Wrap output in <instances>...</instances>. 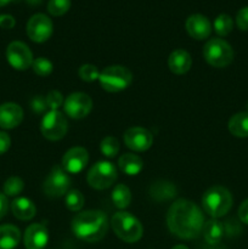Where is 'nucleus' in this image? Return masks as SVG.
<instances>
[{
	"mask_svg": "<svg viewBox=\"0 0 248 249\" xmlns=\"http://www.w3.org/2000/svg\"><path fill=\"white\" fill-rule=\"evenodd\" d=\"M204 216L199 207L189 199H177L167 213V225L170 232L181 240H192L202 233Z\"/></svg>",
	"mask_w": 248,
	"mask_h": 249,
	"instance_id": "nucleus-1",
	"label": "nucleus"
},
{
	"mask_svg": "<svg viewBox=\"0 0 248 249\" xmlns=\"http://www.w3.org/2000/svg\"><path fill=\"white\" fill-rule=\"evenodd\" d=\"M72 231L84 242H99L108 231V219L101 211L82 212L73 218Z\"/></svg>",
	"mask_w": 248,
	"mask_h": 249,
	"instance_id": "nucleus-2",
	"label": "nucleus"
},
{
	"mask_svg": "<svg viewBox=\"0 0 248 249\" xmlns=\"http://www.w3.org/2000/svg\"><path fill=\"white\" fill-rule=\"evenodd\" d=\"M203 211L213 219L226 215L232 207V196L224 186H213L202 196Z\"/></svg>",
	"mask_w": 248,
	"mask_h": 249,
	"instance_id": "nucleus-3",
	"label": "nucleus"
},
{
	"mask_svg": "<svg viewBox=\"0 0 248 249\" xmlns=\"http://www.w3.org/2000/svg\"><path fill=\"white\" fill-rule=\"evenodd\" d=\"M114 233L126 243H135L141 240L143 228L140 221L128 212H118L111 219Z\"/></svg>",
	"mask_w": 248,
	"mask_h": 249,
	"instance_id": "nucleus-4",
	"label": "nucleus"
},
{
	"mask_svg": "<svg viewBox=\"0 0 248 249\" xmlns=\"http://www.w3.org/2000/svg\"><path fill=\"white\" fill-rule=\"evenodd\" d=\"M100 85L108 92H119L125 90L133 82V74L124 66L114 65L105 68L99 77Z\"/></svg>",
	"mask_w": 248,
	"mask_h": 249,
	"instance_id": "nucleus-5",
	"label": "nucleus"
},
{
	"mask_svg": "<svg viewBox=\"0 0 248 249\" xmlns=\"http://www.w3.org/2000/svg\"><path fill=\"white\" fill-rule=\"evenodd\" d=\"M203 56L207 63L215 68H224L233 60V50L230 44L224 39L214 38L206 43Z\"/></svg>",
	"mask_w": 248,
	"mask_h": 249,
	"instance_id": "nucleus-6",
	"label": "nucleus"
},
{
	"mask_svg": "<svg viewBox=\"0 0 248 249\" xmlns=\"http://www.w3.org/2000/svg\"><path fill=\"white\" fill-rule=\"evenodd\" d=\"M88 184L95 190H106L117 180V169L111 162L100 160L92 165L87 175Z\"/></svg>",
	"mask_w": 248,
	"mask_h": 249,
	"instance_id": "nucleus-7",
	"label": "nucleus"
},
{
	"mask_svg": "<svg viewBox=\"0 0 248 249\" xmlns=\"http://www.w3.org/2000/svg\"><path fill=\"white\" fill-rule=\"evenodd\" d=\"M67 119L58 109H50L41 119V134L50 141L61 140L67 134Z\"/></svg>",
	"mask_w": 248,
	"mask_h": 249,
	"instance_id": "nucleus-8",
	"label": "nucleus"
},
{
	"mask_svg": "<svg viewBox=\"0 0 248 249\" xmlns=\"http://www.w3.org/2000/svg\"><path fill=\"white\" fill-rule=\"evenodd\" d=\"M70 186L71 178L68 173L63 168L56 165L53 168L50 174L46 177L43 184V191L48 197L57 198V197H62L63 195H67Z\"/></svg>",
	"mask_w": 248,
	"mask_h": 249,
	"instance_id": "nucleus-9",
	"label": "nucleus"
},
{
	"mask_svg": "<svg viewBox=\"0 0 248 249\" xmlns=\"http://www.w3.org/2000/svg\"><path fill=\"white\" fill-rule=\"evenodd\" d=\"M92 108V100L84 92H72L66 97L63 109L66 114L73 119L85 118Z\"/></svg>",
	"mask_w": 248,
	"mask_h": 249,
	"instance_id": "nucleus-10",
	"label": "nucleus"
},
{
	"mask_svg": "<svg viewBox=\"0 0 248 249\" xmlns=\"http://www.w3.org/2000/svg\"><path fill=\"white\" fill-rule=\"evenodd\" d=\"M6 58L10 66L17 71H26L32 67L33 63V53L28 45L22 41H12L6 49Z\"/></svg>",
	"mask_w": 248,
	"mask_h": 249,
	"instance_id": "nucleus-11",
	"label": "nucleus"
},
{
	"mask_svg": "<svg viewBox=\"0 0 248 249\" xmlns=\"http://www.w3.org/2000/svg\"><path fill=\"white\" fill-rule=\"evenodd\" d=\"M27 36L34 43H44L51 36L53 26L51 19L44 14H35L27 23Z\"/></svg>",
	"mask_w": 248,
	"mask_h": 249,
	"instance_id": "nucleus-12",
	"label": "nucleus"
},
{
	"mask_svg": "<svg viewBox=\"0 0 248 249\" xmlns=\"http://www.w3.org/2000/svg\"><path fill=\"white\" fill-rule=\"evenodd\" d=\"M124 142L126 147L136 152L148 150L153 143V136L147 129L141 126H133L124 133Z\"/></svg>",
	"mask_w": 248,
	"mask_h": 249,
	"instance_id": "nucleus-13",
	"label": "nucleus"
},
{
	"mask_svg": "<svg viewBox=\"0 0 248 249\" xmlns=\"http://www.w3.org/2000/svg\"><path fill=\"white\" fill-rule=\"evenodd\" d=\"M89 162V153L83 147H72L63 155L62 168L68 174H78L83 172Z\"/></svg>",
	"mask_w": 248,
	"mask_h": 249,
	"instance_id": "nucleus-14",
	"label": "nucleus"
},
{
	"mask_svg": "<svg viewBox=\"0 0 248 249\" xmlns=\"http://www.w3.org/2000/svg\"><path fill=\"white\" fill-rule=\"evenodd\" d=\"M48 241V229L41 224H32L24 231L23 243L26 249H44Z\"/></svg>",
	"mask_w": 248,
	"mask_h": 249,
	"instance_id": "nucleus-15",
	"label": "nucleus"
},
{
	"mask_svg": "<svg viewBox=\"0 0 248 249\" xmlns=\"http://www.w3.org/2000/svg\"><path fill=\"white\" fill-rule=\"evenodd\" d=\"M186 31L190 36L196 40L207 39L212 33V24L206 16L201 14L191 15L186 19Z\"/></svg>",
	"mask_w": 248,
	"mask_h": 249,
	"instance_id": "nucleus-16",
	"label": "nucleus"
},
{
	"mask_svg": "<svg viewBox=\"0 0 248 249\" xmlns=\"http://www.w3.org/2000/svg\"><path fill=\"white\" fill-rule=\"evenodd\" d=\"M23 119V109L19 105L6 102L0 105V128L14 129L21 124Z\"/></svg>",
	"mask_w": 248,
	"mask_h": 249,
	"instance_id": "nucleus-17",
	"label": "nucleus"
},
{
	"mask_svg": "<svg viewBox=\"0 0 248 249\" xmlns=\"http://www.w3.org/2000/svg\"><path fill=\"white\" fill-rule=\"evenodd\" d=\"M168 66H169L170 72L174 74H185L189 72L192 66L191 55L182 49L174 50L168 58Z\"/></svg>",
	"mask_w": 248,
	"mask_h": 249,
	"instance_id": "nucleus-18",
	"label": "nucleus"
},
{
	"mask_svg": "<svg viewBox=\"0 0 248 249\" xmlns=\"http://www.w3.org/2000/svg\"><path fill=\"white\" fill-rule=\"evenodd\" d=\"M11 211L15 218L19 220H31L36 213V208L31 199L26 197H18L11 203Z\"/></svg>",
	"mask_w": 248,
	"mask_h": 249,
	"instance_id": "nucleus-19",
	"label": "nucleus"
},
{
	"mask_svg": "<svg viewBox=\"0 0 248 249\" xmlns=\"http://www.w3.org/2000/svg\"><path fill=\"white\" fill-rule=\"evenodd\" d=\"M177 194V186L169 181H157L152 184L150 189V196L157 202L170 201L174 198Z\"/></svg>",
	"mask_w": 248,
	"mask_h": 249,
	"instance_id": "nucleus-20",
	"label": "nucleus"
},
{
	"mask_svg": "<svg viewBox=\"0 0 248 249\" xmlns=\"http://www.w3.org/2000/svg\"><path fill=\"white\" fill-rule=\"evenodd\" d=\"M119 169L126 175H138L139 173L142 170L143 162L139 156L134 155V153H124L119 157L118 160Z\"/></svg>",
	"mask_w": 248,
	"mask_h": 249,
	"instance_id": "nucleus-21",
	"label": "nucleus"
},
{
	"mask_svg": "<svg viewBox=\"0 0 248 249\" xmlns=\"http://www.w3.org/2000/svg\"><path fill=\"white\" fill-rule=\"evenodd\" d=\"M21 241V232L14 225L0 226V249H14Z\"/></svg>",
	"mask_w": 248,
	"mask_h": 249,
	"instance_id": "nucleus-22",
	"label": "nucleus"
},
{
	"mask_svg": "<svg viewBox=\"0 0 248 249\" xmlns=\"http://www.w3.org/2000/svg\"><path fill=\"white\" fill-rule=\"evenodd\" d=\"M202 233H203V237L207 243L216 245L220 242L224 236V226L218 219H211L204 223Z\"/></svg>",
	"mask_w": 248,
	"mask_h": 249,
	"instance_id": "nucleus-23",
	"label": "nucleus"
},
{
	"mask_svg": "<svg viewBox=\"0 0 248 249\" xmlns=\"http://www.w3.org/2000/svg\"><path fill=\"white\" fill-rule=\"evenodd\" d=\"M228 128L236 138H248V112L233 114L229 121Z\"/></svg>",
	"mask_w": 248,
	"mask_h": 249,
	"instance_id": "nucleus-24",
	"label": "nucleus"
},
{
	"mask_svg": "<svg viewBox=\"0 0 248 249\" xmlns=\"http://www.w3.org/2000/svg\"><path fill=\"white\" fill-rule=\"evenodd\" d=\"M112 202L118 209H125L131 202V192L123 184L117 185L112 191Z\"/></svg>",
	"mask_w": 248,
	"mask_h": 249,
	"instance_id": "nucleus-25",
	"label": "nucleus"
},
{
	"mask_svg": "<svg viewBox=\"0 0 248 249\" xmlns=\"http://www.w3.org/2000/svg\"><path fill=\"white\" fill-rule=\"evenodd\" d=\"M233 28V22L229 15L220 14L214 21V31L220 36H226L231 33Z\"/></svg>",
	"mask_w": 248,
	"mask_h": 249,
	"instance_id": "nucleus-26",
	"label": "nucleus"
},
{
	"mask_svg": "<svg viewBox=\"0 0 248 249\" xmlns=\"http://www.w3.org/2000/svg\"><path fill=\"white\" fill-rule=\"evenodd\" d=\"M65 203L71 212H79L84 207V196L79 190H71L66 195Z\"/></svg>",
	"mask_w": 248,
	"mask_h": 249,
	"instance_id": "nucleus-27",
	"label": "nucleus"
},
{
	"mask_svg": "<svg viewBox=\"0 0 248 249\" xmlns=\"http://www.w3.org/2000/svg\"><path fill=\"white\" fill-rule=\"evenodd\" d=\"M101 153L107 158H114L119 152V142L113 136H106L100 143Z\"/></svg>",
	"mask_w": 248,
	"mask_h": 249,
	"instance_id": "nucleus-28",
	"label": "nucleus"
},
{
	"mask_svg": "<svg viewBox=\"0 0 248 249\" xmlns=\"http://www.w3.org/2000/svg\"><path fill=\"white\" fill-rule=\"evenodd\" d=\"M24 189V182L21 178L18 177H11L5 181L4 187V195L6 197H15L17 195L21 194Z\"/></svg>",
	"mask_w": 248,
	"mask_h": 249,
	"instance_id": "nucleus-29",
	"label": "nucleus"
},
{
	"mask_svg": "<svg viewBox=\"0 0 248 249\" xmlns=\"http://www.w3.org/2000/svg\"><path fill=\"white\" fill-rule=\"evenodd\" d=\"M34 73L38 74L39 77H48L53 72V63L45 57H38L32 63Z\"/></svg>",
	"mask_w": 248,
	"mask_h": 249,
	"instance_id": "nucleus-30",
	"label": "nucleus"
},
{
	"mask_svg": "<svg viewBox=\"0 0 248 249\" xmlns=\"http://www.w3.org/2000/svg\"><path fill=\"white\" fill-rule=\"evenodd\" d=\"M71 0H49L48 11L53 16H62L70 10Z\"/></svg>",
	"mask_w": 248,
	"mask_h": 249,
	"instance_id": "nucleus-31",
	"label": "nucleus"
},
{
	"mask_svg": "<svg viewBox=\"0 0 248 249\" xmlns=\"http://www.w3.org/2000/svg\"><path fill=\"white\" fill-rule=\"evenodd\" d=\"M78 74H79L80 79L88 83L94 82V80L99 79L100 77V72L99 70H97L96 66L89 65V63L83 65L82 67L79 68V71H78Z\"/></svg>",
	"mask_w": 248,
	"mask_h": 249,
	"instance_id": "nucleus-32",
	"label": "nucleus"
},
{
	"mask_svg": "<svg viewBox=\"0 0 248 249\" xmlns=\"http://www.w3.org/2000/svg\"><path fill=\"white\" fill-rule=\"evenodd\" d=\"M46 102H48L49 109H58V107L62 106L65 100H63L62 94L57 90H51L46 95Z\"/></svg>",
	"mask_w": 248,
	"mask_h": 249,
	"instance_id": "nucleus-33",
	"label": "nucleus"
},
{
	"mask_svg": "<svg viewBox=\"0 0 248 249\" xmlns=\"http://www.w3.org/2000/svg\"><path fill=\"white\" fill-rule=\"evenodd\" d=\"M29 105H31V109L34 113H44L49 108L48 102H46V96H43V95L34 96L31 100V104Z\"/></svg>",
	"mask_w": 248,
	"mask_h": 249,
	"instance_id": "nucleus-34",
	"label": "nucleus"
},
{
	"mask_svg": "<svg viewBox=\"0 0 248 249\" xmlns=\"http://www.w3.org/2000/svg\"><path fill=\"white\" fill-rule=\"evenodd\" d=\"M236 23H237V27L241 31H248V6L242 7L237 12Z\"/></svg>",
	"mask_w": 248,
	"mask_h": 249,
	"instance_id": "nucleus-35",
	"label": "nucleus"
},
{
	"mask_svg": "<svg viewBox=\"0 0 248 249\" xmlns=\"http://www.w3.org/2000/svg\"><path fill=\"white\" fill-rule=\"evenodd\" d=\"M15 23H16V21L11 15H0V28L11 29L14 28Z\"/></svg>",
	"mask_w": 248,
	"mask_h": 249,
	"instance_id": "nucleus-36",
	"label": "nucleus"
},
{
	"mask_svg": "<svg viewBox=\"0 0 248 249\" xmlns=\"http://www.w3.org/2000/svg\"><path fill=\"white\" fill-rule=\"evenodd\" d=\"M11 145V139L4 131H0V155H4L5 152H7V150L10 148Z\"/></svg>",
	"mask_w": 248,
	"mask_h": 249,
	"instance_id": "nucleus-37",
	"label": "nucleus"
},
{
	"mask_svg": "<svg viewBox=\"0 0 248 249\" xmlns=\"http://www.w3.org/2000/svg\"><path fill=\"white\" fill-rule=\"evenodd\" d=\"M238 218L241 221L248 225V198L241 203L240 208H238Z\"/></svg>",
	"mask_w": 248,
	"mask_h": 249,
	"instance_id": "nucleus-38",
	"label": "nucleus"
},
{
	"mask_svg": "<svg viewBox=\"0 0 248 249\" xmlns=\"http://www.w3.org/2000/svg\"><path fill=\"white\" fill-rule=\"evenodd\" d=\"M7 211H9V202H7V197L4 194L0 192V219L4 218L6 215Z\"/></svg>",
	"mask_w": 248,
	"mask_h": 249,
	"instance_id": "nucleus-39",
	"label": "nucleus"
},
{
	"mask_svg": "<svg viewBox=\"0 0 248 249\" xmlns=\"http://www.w3.org/2000/svg\"><path fill=\"white\" fill-rule=\"evenodd\" d=\"M10 1H11V0H0V7H1V6H5V5L9 4Z\"/></svg>",
	"mask_w": 248,
	"mask_h": 249,
	"instance_id": "nucleus-40",
	"label": "nucleus"
},
{
	"mask_svg": "<svg viewBox=\"0 0 248 249\" xmlns=\"http://www.w3.org/2000/svg\"><path fill=\"white\" fill-rule=\"evenodd\" d=\"M172 249H189V248L184 245H177V246H175V247H173Z\"/></svg>",
	"mask_w": 248,
	"mask_h": 249,
	"instance_id": "nucleus-41",
	"label": "nucleus"
}]
</instances>
